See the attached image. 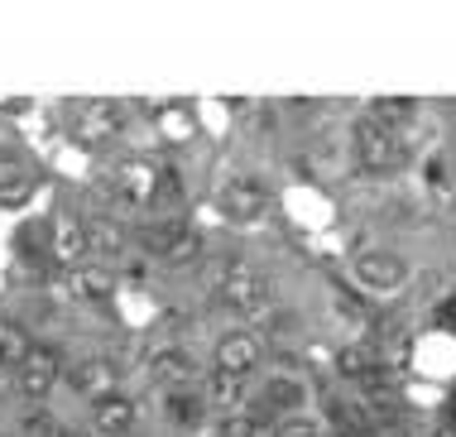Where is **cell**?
Here are the masks:
<instances>
[{
  "label": "cell",
  "instance_id": "ac0fdd59",
  "mask_svg": "<svg viewBox=\"0 0 456 437\" xmlns=\"http://www.w3.org/2000/svg\"><path fill=\"white\" fill-rule=\"evenodd\" d=\"M87 260L96 265H110V260H120V250H126V235H120L110 221H87Z\"/></svg>",
  "mask_w": 456,
  "mask_h": 437
},
{
  "label": "cell",
  "instance_id": "30bf717a",
  "mask_svg": "<svg viewBox=\"0 0 456 437\" xmlns=\"http://www.w3.org/2000/svg\"><path fill=\"white\" fill-rule=\"evenodd\" d=\"M63 375H68V384L87 399V404H92V399H102V394H116L120 390V360L116 356H102V351L63 366Z\"/></svg>",
  "mask_w": 456,
  "mask_h": 437
},
{
  "label": "cell",
  "instance_id": "4316f807",
  "mask_svg": "<svg viewBox=\"0 0 456 437\" xmlns=\"http://www.w3.org/2000/svg\"><path fill=\"white\" fill-rule=\"evenodd\" d=\"M10 380H15V375H10V370H0V390H5V384H10Z\"/></svg>",
  "mask_w": 456,
  "mask_h": 437
},
{
  "label": "cell",
  "instance_id": "5bb4252c",
  "mask_svg": "<svg viewBox=\"0 0 456 437\" xmlns=\"http://www.w3.org/2000/svg\"><path fill=\"white\" fill-rule=\"evenodd\" d=\"M245 384H250V380H236V375L207 370L197 390H202V399H207V408H212V414H236V408L245 404Z\"/></svg>",
  "mask_w": 456,
  "mask_h": 437
},
{
  "label": "cell",
  "instance_id": "4fadbf2b",
  "mask_svg": "<svg viewBox=\"0 0 456 437\" xmlns=\"http://www.w3.org/2000/svg\"><path fill=\"white\" fill-rule=\"evenodd\" d=\"M63 293L72 298V303H110L116 298V274H110L106 265H72L63 274Z\"/></svg>",
  "mask_w": 456,
  "mask_h": 437
},
{
  "label": "cell",
  "instance_id": "7402d4cb",
  "mask_svg": "<svg viewBox=\"0 0 456 437\" xmlns=\"http://www.w3.org/2000/svg\"><path fill=\"white\" fill-rule=\"evenodd\" d=\"M216 437H265V423L250 414V408H236V414L216 418Z\"/></svg>",
  "mask_w": 456,
  "mask_h": 437
},
{
  "label": "cell",
  "instance_id": "52a82bcc",
  "mask_svg": "<svg viewBox=\"0 0 456 437\" xmlns=\"http://www.w3.org/2000/svg\"><path fill=\"white\" fill-rule=\"evenodd\" d=\"M351 274H355V284H361L365 293L389 298V293H399L403 284H409V260L394 255V250H361Z\"/></svg>",
  "mask_w": 456,
  "mask_h": 437
},
{
  "label": "cell",
  "instance_id": "ffe728a7",
  "mask_svg": "<svg viewBox=\"0 0 456 437\" xmlns=\"http://www.w3.org/2000/svg\"><path fill=\"white\" fill-rule=\"evenodd\" d=\"M53 250H58V260H63L68 269H72V265H87V231H82V221H72V217L58 221Z\"/></svg>",
  "mask_w": 456,
  "mask_h": 437
},
{
  "label": "cell",
  "instance_id": "8fae6325",
  "mask_svg": "<svg viewBox=\"0 0 456 437\" xmlns=\"http://www.w3.org/2000/svg\"><path fill=\"white\" fill-rule=\"evenodd\" d=\"M58 380H63V360H58V351H48V346H34V351L24 356V366L15 370V390L29 399V404H44V399L58 390Z\"/></svg>",
  "mask_w": 456,
  "mask_h": 437
},
{
  "label": "cell",
  "instance_id": "484cf974",
  "mask_svg": "<svg viewBox=\"0 0 456 437\" xmlns=\"http://www.w3.org/2000/svg\"><path fill=\"white\" fill-rule=\"evenodd\" d=\"M437 322H452V327H456V298H447V303L437 308Z\"/></svg>",
  "mask_w": 456,
  "mask_h": 437
},
{
  "label": "cell",
  "instance_id": "44dd1931",
  "mask_svg": "<svg viewBox=\"0 0 456 437\" xmlns=\"http://www.w3.org/2000/svg\"><path fill=\"white\" fill-rule=\"evenodd\" d=\"M29 164L24 159H0V202H20L29 193Z\"/></svg>",
  "mask_w": 456,
  "mask_h": 437
},
{
  "label": "cell",
  "instance_id": "7a4b0ae2",
  "mask_svg": "<svg viewBox=\"0 0 456 437\" xmlns=\"http://www.w3.org/2000/svg\"><path fill=\"white\" fill-rule=\"evenodd\" d=\"M216 298H221V308L231 312V317H265L269 308H274V284L265 279L260 269H231L226 279H221V289H216Z\"/></svg>",
  "mask_w": 456,
  "mask_h": 437
},
{
  "label": "cell",
  "instance_id": "cb8c5ba5",
  "mask_svg": "<svg viewBox=\"0 0 456 437\" xmlns=\"http://www.w3.org/2000/svg\"><path fill=\"white\" fill-rule=\"evenodd\" d=\"M183 221H159V227H150L144 231V250H150V255L159 260V255H168V250H174L178 241H183Z\"/></svg>",
  "mask_w": 456,
  "mask_h": 437
},
{
  "label": "cell",
  "instance_id": "9c48e42d",
  "mask_svg": "<svg viewBox=\"0 0 456 437\" xmlns=\"http://www.w3.org/2000/svg\"><path fill=\"white\" fill-rule=\"evenodd\" d=\"M150 380L159 384L164 394L174 390H197V380H202V366H197V356L188 351V346H154L150 356Z\"/></svg>",
  "mask_w": 456,
  "mask_h": 437
},
{
  "label": "cell",
  "instance_id": "2e32d148",
  "mask_svg": "<svg viewBox=\"0 0 456 437\" xmlns=\"http://www.w3.org/2000/svg\"><path fill=\"white\" fill-rule=\"evenodd\" d=\"M337 370L346 375V380L365 384V390H379V384H385V370H379V356L370 351V346H341V356H337Z\"/></svg>",
  "mask_w": 456,
  "mask_h": 437
},
{
  "label": "cell",
  "instance_id": "5b68a950",
  "mask_svg": "<svg viewBox=\"0 0 456 437\" xmlns=\"http://www.w3.org/2000/svg\"><path fill=\"white\" fill-rule=\"evenodd\" d=\"M260 366H265V336H260V332L231 327V332L216 336V346H212V370L236 375V380H250Z\"/></svg>",
  "mask_w": 456,
  "mask_h": 437
},
{
  "label": "cell",
  "instance_id": "83f0119b",
  "mask_svg": "<svg viewBox=\"0 0 456 437\" xmlns=\"http://www.w3.org/2000/svg\"><path fill=\"white\" fill-rule=\"evenodd\" d=\"M87 437H92V433H87Z\"/></svg>",
  "mask_w": 456,
  "mask_h": 437
},
{
  "label": "cell",
  "instance_id": "9a60e30c",
  "mask_svg": "<svg viewBox=\"0 0 456 437\" xmlns=\"http://www.w3.org/2000/svg\"><path fill=\"white\" fill-rule=\"evenodd\" d=\"M207 399H202V390H174V394H164V418L174 423V428H183V433H197L207 423Z\"/></svg>",
  "mask_w": 456,
  "mask_h": 437
},
{
  "label": "cell",
  "instance_id": "603a6c76",
  "mask_svg": "<svg viewBox=\"0 0 456 437\" xmlns=\"http://www.w3.org/2000/svg\"><path fill=\"white\" fill-rule=\"evenodd\" d=\"M197 255H202V235L188 227V231H183V241L168 250V255H159V265H164V269H188V265H197Z\"/></svg>",
  "mask_w": 456,
  "mask_h": 437
},
{
  "label": "cell",
  "instance_id": "8992f818",
  "mask_svg": "<svg viewBox=\"0 0 456 437\" xmlns=\"http://www.w3.org/2000/svg\"><path fill=\"white\" fill-rule=\"evenodd\" d=\"M269 187L260 178H250V173H231L226 183L216 187V207H221V217L226 221H240V227H250V221H260L265 211H269Z\"/></svg>",
  "mask_w": 456,
  "mask_h": 437
},
{
  "label": "cell",
  "instance_id": "277c9868",
  "mask_svg": "<svg viewBox=\"0 0 456 437\" xmlns=\"http://www.w3.org/2000/svg\"><path fill=\"white\" fill-rule=\"evenodd\" d=\"M355 164H361L365 173H394L409 159V149H403V135L399 130H385V125H375V120H361L355 125Z\"/></svg>",
  "mask_w": 456,
  "mask_h": 437
},
{
  "label": "cell",
  "instance_id": "ba28073f",
  "mask_svg": "<svg viewBox=\"0 0 456 437\" xmlns=\"http://www.w3.org/2000/svg\"><path fill=\"white\" fill-rule=\"evenodd\" d=\"M303 404H307V384L298 380V375H269V380L260 384V394H255L250 414L269 428V423H279L289 414H303Z\"/></svg>",
  "mask_w": 456,
  "mask_h": 437
},
{
  "label": "cell",
  "instance_id": "d4e9b609",
  "mask_svg": "<svg viewBox=\"0 0 456 437\" xmlns=\"http://www.w3.org/2000/svg\"><path fill=\"white\" fill-rule=\"evenodd\" d=\"M265 437H322V423H317L313 414H289V418L269 423Z\"/></svg>",
  "mask_w": 456,
  "mask_h": 437
},
{
  "label": "cell",
  "instance_id": "7c38bea8",
  "mask_svg": "<svg viewBox=\"0 0 456 437\" xmlns=\"http://www.w3.org/2000/svg\"><path fill=\"white\" fill-rule=\"evenodd\" d=\"M134 423H140V408L126 390L92 399V437H134Z\"/></svg>",
  "mask_w": 456,
  "mask_h": 437
},
{
  "label": "cell",
  "instance_id": "6da1fadb",
  "mask_svg": "<svg viewBox=\"0 0 456 437\" xmlns=\"http://www.w3.org/2000/svg\"><path fill=\"white\" fill-rule=\"evenodd\" d=\"M68 130H72V144L102 149V144H110L120 130H126V106H120V102H106V96H87V102L72 106Z\"/></svg>",
  "mask_w": 456,
  "mask_h": 437
},
{
  "label": "cell",
  "instance_id": "3957f363",
  "mask_svg": "<svg viewBox=\"0 0 456 437\" xmlns=\"http://www.w3.org/2000/svg\"><path fill=\"white\" fill-rule=\"evenodd\" d=\"M159 178H164V169H154L150 159H126V164L110 169V178L102 187L116 207H154L159 202Z\"/></svg>",
  "mask_w": 456,
  "mask_h": 437
},
{
  "label": "cell",
  "instance_id": "e0dca14e",
  "mask_svg": "<svg viewBox=\"0 0 456 437\" xmlns=\"http://www.w3.org/2000/svg\"><path fill=\"white\" fill-rule=\"evenodd\" d=\"M413 116H418L413 96H379V102H370V111H365V120L385 125V130H399V135H403V125H409Z\"/></svg>",
  "mask_w": 456,
  "mask_h": 437
},
{
  "label": "cell",
  "instance_id": "d6986e66",
  "mask_svg": "<svg viewBox=\"0 0 456 437\" xmlns=\"http://www.w3.org/2000/svg\"><path fill=\"white\" fill-rule=\"evenodd\" d=\"M29 351H34V342L24 336L20 322H5V317H0V370L15 375V370L24 366V356H29Z\"/></svg>",
  "mask_w": 456,
  "mask_h": 437
}]
</instances>
